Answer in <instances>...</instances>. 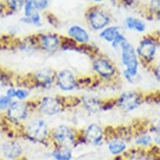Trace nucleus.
I'll use <instances>...</instances> for the list:
<instances>
[{
	"mask_svg": "<svg viewBox=\"0 0 160 160\" xmlns=\"http://www.w3.org/2000/svg\"><path fill=\"white\" fill-rule=\"evenodd\" d=\"M132 137H129L127 132L118 133L114 132L113 134H108L106 132V148L109 154L113 157L122 156L130 149L129 142Z\"/></svg>",
	"mask_w": 160,
	"mask_h": 160,
	"instance_id": "9d476101",
	"label": "nucleus"
},
{
	"mask_svg": "<svg viewBox=\"0 0 160 160\" xmlns=\"http://www.w3.org/2000/svg\"><path fill=\"white\" fill-rule=\"evenodd\" d=\"M66 37L78 45H88L92 40L88 31L85 27L78 24L72 25L68 28Z\"/></svg>",
	"mask_w": 160,
	"mask_h": 160,
	"instance_id": "2eb2a0df",
	"label": "nucleus"
},
{
	"mask_svg": "<svg viewBox=\"0 0 160 160\" xmlns=\"http://www.w3.org/2000/svg\"><path fill=\"white\" fill-rule=\"evenodd\" d=\"M18 160H28V158L26 157V155L25 156H23L22 158H20V159H18Z\"/></svg>",
	"mask_w": 160,
	"mask_h": 160,
	"instance_id": "c9c22d12",
	"label": "nucleus"
},
{
	"mask_svg": "<svg viewBox=\"0 0 160 160\" xmlns=\"http://www.w3.org/2000/svg\"><path fill=\"white\" fill-rule=\"evenodd\" d=\"M80 130L68 124H59L51 128V147H69L74 149L79 147Z\"/></svg>",
	"mask_w": 160,
	"mask_h": 160,
	"instance_id": "39448f33",
	"label": "nucleus"
},
{
	"mask_svg": "<svg viewBox=\"0 0 160 160\" xmlns=\"http://www.w3.org/2000/svg\"><path fill=\"white\" fill-rule=\"evenodd\" d=\"M133 142L136 148L148 150L153 147V137H152V134L148 132V130L141 132L134 137Z\"/></svg>",
	"mask_w": 160,
	"mask_h": 160,
	"instance_id": "6ab92c4d",
	"label": "nucleus"
},
{
	"mask_svg": "<svg viewBox=\"0 0 160 160\" xmlns=\"http://www.w3.org/2000/svg\"><path fill=\"white\" fill-rule=\"evenodd\" d=\"M141 15L148 21L160 20V0H148L141 10Z\"/></svg>",
	"mask_w": 160,
	"mask_h": 160,
	"instance_id": "a211bd4d",
	"label": "nucleus"
},
{
	"mask_svg": "<svg viewBox=\"0 0 160 160\" xmlns=\"http://www.w3.org/2000/svg\"><path fill=\"white\" fill-rule=\"evenodd\" d=\"M0 122H1V115H0Z\"/></svg>",
	"mask_w": 160,
	"mask_h": 160,
	"instance_id": "e433bc0d",
	"label": "nucleus"
},
{
	"mask_svg": "<svg viewBox=\"0 0 160 160\" xmlns=\"http://www.w3.org/2000/svg\"><path fill=\"white\" fill-rule=\"evenodd\" d=\"M5 14H17L22 12L25 0H3Z\"/></svg>",
	"mask_w": 160,
	"mask_h": 160,
	"instance_id": "5701e85b",
	"label": "nucleus"
},
{
	"mask_svg": "<svg viewBox=\"0 0 160 160\" xmlns=\"http://www.w3.org/2000/svg\"><path fill=\"white\" fill-rule=\"evenodd\" d=\"M103 102V99L93 95H82L79 97V106L89 115L101 112Z\"/></svg>",
	"mask_w": 160,
	"mask_h": 160,
	"instance_id": "dca6fc26",
	"label": "nucleus"
},
{
	"mask_svg": "<svg viewBox=\"0 0 160 160\" xmlns=\"http://www.w3.org/2000/svg\"><path fill=\"white\" fill-rule=\"evenodd\" d=\"M25 156V145L19 138H9L0 142V159L18 160Z\"/></svg>",
	"mask_w": 160,
	"mask_h": 160,
	"instance_id": "4468645a",
	"label": "nucleus"
},
{
	"mask_svg": "<svg viewBox=\"0 0 160 160\" xmlns=\"http://www.w3.org/2000/svg\"><path fill=\"white\" fill-rule=\"evenodd\" d=\"M20 21H21V23H23L25 25L33 26L36 28H40L43 25V16L40 12L37 11L30 17H24L23 16Z\"/></svg>",
	"mask_w": 160,
	"mask_h": 160,
	"instance_id": "b1692460",
	"label": "nucleus"
},
{
	"mask_svg": "<svg viewBox=\"0 0 160 160\" xmlns=\"http://www.w3.org/2000/svg\"><path fill=\"white\" fill-rule=\"evenodd\" d=\"M106 142V130L97 123H89L80 130L79 145L86 144L100 148Z\"/></svg>",
	"mask_w": 160,
	"mask_h": 160,
	"instance_id": "0eeeda50",
	"label": "nucleus"
},
{
	"mask_svg": "<svg viewBox=\"0 0 160 160\" xmlns=\"http://www.w3.org/2000/svg\"><path fill=\"white\" fill-rule=\"evenodd\" d=\"M55 72L50 68H42L34 71L28 78V88L39 90H49L54 87Z\"/></svg>",
	"mask_w": 160,
	"mask_h": 160,
	"instance_id": "1a4fd4ad",
	"label": "nucleus"
},
{
	"mask_svg": "<svg viewBox=\"0 0 160 160\" xmlns=\"http://www.w3.org/2000/svg\"><path fill=\"white\" fill-rule=\"evenodd\" d=\"M121 32H122V28L120 26L110 25L98 32V37L102 40L106 41L108 43H111L113 41V39L117 37V34L120 33Z\"/></svg>",
	"mask_w": 160,
	"mask_h": 160,
	"instance_id": "4be33fe9",
	"label": "nucleus"
},
{
	"mask_svg": "<svg viewBox=\"0 0 160 160\" xmlns=\"http://www.w3.org/2000/svg\"><path fill=\"white\" fill-rule=\"evenodd\" d=\"M54 87L61 92H73L81 88L80 77H78L70 69H61L55 72Z\"/></svg>",
	"mask_w": 160,
	"mask_h": 160,
	"instance_id": "6e6552de",
	"label": "nucleus"
},
{
	"mask_svg": "<svg viewBox=\"0 0 160 160\" xmlns=\"http://www.w3.org/2000/svg\"><path fill=\"white\" fill-rule=\"evenodd\" d=\"M123 78L125 79V81H126L127 82H129V83H131V85H134V83H136V82H138V79L140 78H135V77H133V76H131L130 74H128L126 71H123Z\"/></svg>",
	"mask_w": 160,
	"mask_h": 160,
	"instance_id": "7c9ffc66",
	"label": "nucleus"
},
{
	"mask_svg": "<svg viewBox=\"0 0 160 160\" xmlns=\"http://www.w3.org/2000/svg\"><path fill=\"white\" fill-rule=\"evenodd\" d=\"M125 41H127V38H126V37H125V34L121 32L120 33L117 34V37L113 39V41L110 44H111V47H112L114 50L118 51V50H120L121 45L125 42Z\"/></svg>",
	"mask_w": 160,
	"mask_h": 160,
	"instance_id": "cd10ccee",
	"label": "nucleus"
},
{
	"mask_svg": "<svg viewBox=\"0 0 160 160\" xmlns=\"http://www.w3.org/2000/svg\"><path fill=\"white\" fill-rule=\"evenodd\" d=\"M124 26L126 29L130 31H134L140 33L144 32L145 30H147V24H145L144 21L133 16H129L127 18H125Z\"/></svg>",
	"mask_w": 160,
	"mask_h": 160,
	"instance_id": "412c9836",
	"label": "nucleus"
},
{
	"mask_svg": "<svg viewBox=\"0 0 160 160\" xmlns=\"http://www.w3.org/2000/svg\"><path fill=\"white\" fill-rule=\"evenodd\" d=\"M49 155L52 160H73L74 148L69 147H51Z\"/></svg>",
	"mask_w": 160,
	"mask_h": 160,
	"instance_id": "aec40b11",
	"label": "nucleus"
},
{
	"mask_svg": "<svg viewBox=\"0 0 160 160\" xmlns=\"http://www.w3.org/2000/svg\"><path fill=\"white\" fill-rule=\"evenodd\" d=\"M45 19L48 23H49L50 25H52L53 27H56L59 23L58 19L55 17L52 13H48V12H45Z\"/></svg>",
	"mask_w": 160,
	"mask_h": 160,
	"instance_id": "c756f323",
	"label": "nucleus"
},
{
	"mask_svg": "<svg viewBox=\"0 0 160 160\" xmlns=\"http://www.w3.org/2000/svg\"><path fill=\"white\" fill-rule=\"evenodd\" d=\"M22 12H23L24 17H30L34 12H37V9L34 8V6L32 3L31 0H25V4H24Z\"/></svg>",
	"mask_w": 160,
	"mask_h": 160,
	"instance_id": "c85d7f7f",
	"label": "nucleus"
},
{
	"mask_svg": "<svg viewBox=\"0 0 160 160\" xmlns=\"http://www.w3.org/2000/svg\"><path fill=\"white\" fill-rule=\"evenodd\" d=\"M110 160H126L124 157V155L122 156H117V157H113V159H110Z\"/></svg>",
	"mask_w": 160,
	"mask_h": 160,
	"instance_id": "f704fd0d",
	"label": "nucleus"
},
{
	"mask_svg": "<svg viewBox=\"0 0 160 160\" xmlns=\"http://www.w3.org/2000/svg\"><path fill=\"white\" fill-rule=\"evenodd\" d=\"M38 50L48 55H52L61 50L63 37L53 32H39L36 34Z\"/></svg>",
	"mask_w": 160,
	"mask_h": 160,
	"instance_id": "f8f14e48",
	"label": "nucleus"
},
{
	"mask_svg": "<svg viewBox=\"0 0 160 160\" xmlns=\"http://www.w3.org/2000/svg\"><path fill=\"white\" fill-rule=\"evenodd\" d=\"M31 1L33 4L34 8L37 9V11L40 13L46 12L51 4V0H31Z\"/></svg>",
	"mask_w": 160,
	"mask_h": 160,
	"instance_id": "a878e982",
	"label": "nucleus"
},
{
	"mask_svg": "<svg viewBox=\"0 0 160 160\" xmlns=\"http://www.w3.org/2000/svg\"><path fill=\"white\" fill-rule=\"evenodd\" d=\"M15 48L17 51L27 55V56H32V55L36 54L39 51L37 44L36 34L17 40L15 42Z\"/></svg>",
	"mask_w": 160,
	"mask_h": 160,
	"instance_id": "f3484780",
	"label": "nucleus"
},
{
	"mask_svg": "<svg viewBox=\"0 0 160 160\" xmlns=\"http://www.w3.org/2000/svg\"><path fill=\"white\" fill-rule=\"evenodd\" d=\"M85 19L89 30L99 32L112 23L110 12L102 5L92 4L88 6L85 12Z\"/></svg>",
	"mask_w": 160,
	"mask_h": 160,
	"instance_id": "423d86ee",
	"label": "nucleus"
},
{
	"mask_svg": "<svg viewBox=\"0 0 160 160\" xmlns=\"http://www.w3.org/2000/svg\"><path fill=\"white\" fill-rule=\"evenodd\" d=\"M152 137H153V145L160 149V134L152 135Z\"/></svg>",
	"mask_w": 160,
	"mask_h": 160,
	"instance_id": "2f4dec72",
	"label": "nucleus"
},
{
	"mask_svg": "<svg viewBox=\"0 0 160 160\" xmlns=\"http://www.w3.org/2000/svg\"><path fill=\"white\" fill-rule=\"evenodd\" d=\"M13 102V99L7 96L5 93L0 94V115H2L5 111L8 109V107L11 105Z\"/></svg>",
	"mask_w": 160,
	"mask_h": 160,
	"instance_id": "bb28decb",
	"label": "nucleus"
},
{
	"mask_svg": "<svg viewBox=\"0 0 160 160\" xmlns=\"http://www.w3.org/2000/svg\"><path fill=\"white\" fill-rule=\"evenodd\" d=\"M36 112L44 118H52L61 114L68 108L67 97L59 95L44 94L34 100Z\"/></svg>",
	"mask_w": 160,
	"mask_h": 160,
	"instance_id": "20e7f679",
	"label": "nucleus"
},
{
	"mask_svg": "<svg viewBox=\"0 0 160 160\" xmlns=\"http://www.w3.org/2000/svg\"><path fill=\"white\" fill-rule=\"evenodd\" d=\"M31 98V89L25 86H15V96L14 100L28 101Z\"/></svg>",
	"mask_w": 160,
	"mask_h": 160,
	"instance_id": "393cba45",
	"label": "nucleus"
},
{
	"mask_svg": "<svg viewBox=\"0 0 160 160\" xmlns=\"http://www.w3.org/2000/svg\"><path fill=\"white\" fill-rule=\"evenodd\" d=\"M92 1L93 4H99V5H101V3L105 1V0H92Z\"/></svg>",
	"mask_w": 160,
	"mask_h": 160,
	"instance_id": "72a5a7b5",
	"label": "nucleus"
},
{
	"mask_svg": "<svg viewBox=\"0 0 160 160\" xmlns=\"http://www.w3.org/2000/svg\"><path fill=\"white\" fill-rule=\"evenodd\" d=\"M144 95L137 90H127L115 98L116 107L125 113H130L137 110L144 101Z\"/></svg>",
	"mask_w": 160,
	"mask_h": 160,
	"instance_id": "ddd939ff",
	"label": "nucleus"
},
{
	"mask_svg": "<svg viewBox=\"0 0 160 160\" xmlns=\"http://www.w3.org/2000/svg\"><path fill=\"white\" fill-rule=\"evenodd\" d=\"M159 34L160 32L145 34L140 39L138 46L136 47V52L140 63L148 69L153 64L156 58L159 46Z\"/></svg>",
	"mask_w": 160,
	"mask_h": 160,
	"instance_id": "7ed1b4c3",
	"label": "nucleus"
},
{
	"mask_svg": "<svg viewBox=\"0 0 160 160\" xmlns=\"http://www.w3.org/2000/svg\"><path fill=\"white\" fill-rule=\"evenodd\" d=\"M5 14V8H4V4H3V1L0 0V16Z\"/></svg>",
	"mask_w": 160,
	"mask_h": 160,
	"instance_id": "473e14b6",
	"label": "nucleus"
},
{
	"mask_svg": "<svg viewBox=\"0 0 160 160\" xmlns=\"http://www.w3.org/2000/svg\"><path fill=\"white\" fill-rule=\"evenodd\" d=\"M120 55H121V62L125 67L124 70L128 74L138 78V69H140V60L136 52V47L129 41L125 42L120 47Z\"/></svg>",
	"mask_w": 160,
	"mask_h": 160,
	"instance_id": "9b49d317",
	"label": "nucleus"
},
{
	"mask_svg": "<svg viewBox=\"0 0 160 160\" xmlns=\"http://www.w3.org/2000/svg\"><path fill=\"white\" fill-rule=\"evenodd\" d=\"M90 63L93 77L99 82H114L119 79V70L116 64L105 54L96 53L90 57Z\"/></svg>",
	"mask_w": 160,
	"mask_h": 160,
	"instance_id": "f03ea898",
	"label": "nucleus"
},
{
	"mask_svg": "<svg viewBox=\"0 0 160 160\" xmlns=\"http://www.w3.org/2000/svg\"><path fill=\"white\" fill-rule=\"evenodd\" d=\"M50 133L51 127L46 118L39 115H32L21 129L19 138L28 142L43 145L45 148H50Z\"/></svg>",
	"mask_w": 160,
	"mask_h": 160,
	"instance_id": "f257e3e1",
	"label": "nucleus"
}]
</instances>
